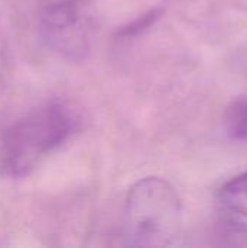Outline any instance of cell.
I'll use <instances>...</instances> for the list:
<instances>
[{
	"label": "cell",
	"instance_id": "obj_4",
	"mask_svg": "<svg viewBox=\"0 0 247 248\" xmlns=\"http://www.w3.org/2000/svg\"><path fill=\"white\" fill-rule=\"evenodd\" d=\"M218 198L227 211L247 218V171L227 182L220 189Z\"/></svg>",
	"mask_w": 247,
	"mask_h": 248
},
{
	"label": "cell",
	"instance_id": "obj_1",
	"mask_svg": "<svg viewBox=\"0 0 247 248\" xmlns=\"http://www.w3.org/2000/svg\"><path fill=\"white\" fill-rule=\"evenodd\" d=\"M79 128L76 112L64 102L51 100L13 122L0 141V174L7 179L29 176L51 153L64 145Z\"/></svg>",
	"mask_w": 247,
	"mask_h": 248
},
{
	"label": "cell",
	"instance_id": "obj_6",
	"mask_svg": "<svg viewBox=\"0 0 247 248\" xmlns=\"http://www.w3.org/2000/svg\"><path fill=\"white\" fill-rule=\"evenodd\" d=\"M217 238L221 246L247 247V227L234 221H226L218 225Z\"/></svg>",
	"mask_w": 247,
	"mask_h": 248
},
{
	"label": "cell",
	"instance_id": "obj_5",
	"mask_svg": "<svg viewBox=\"0 0 247 248\" xmlns=\"http://www.w3.org/2000/svg\"><path fill=\"white\" fill-rule=\"evenodd\" d=\"M226 129L236 141L247 140V96L237 97L227 108Z\"/></svg>",
	"mask_w": 247,
	"mask_h": 248
},
{
	"label": "cell",
	"instance_id": "obj_2",
	"mask_svg": "<svg viewBox=\"0 0 247 248\" xmlns=\"http://www.w3.org/2000/svg\"><path fill=\"white\" fill-rule=\"evenodd\" d=\"M182 199L166 179L144 177L128 190L124 228L130 246H173L182 232Z\"/></svg>",
	"mask_w": 247,
	"mask_h": 248
},
{
	"label": "cell",
	"instance_id": "obj_3",
	"mask_svg": "<svg viewBox=\"0 0 247 248\" xmlns=\"http://www.w3.org/2000/svg\"><path fill=\"white\" fill-rule=\"evenodd\" d=\"M39 31L49 49L68 61H82L90 52L93 23L83 0H61L45 7Z\"/></svg>",
	"mask_w": 247,
	"mask_h": 248
}]
</instances>
